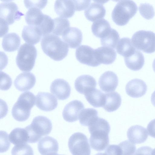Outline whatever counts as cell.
<instances>
[{
	"label": "cell",
	"instance_id": "cell-1",
	"mask_svg": "<svg viewBox=\"0 0 155 155\" xmlns=\"http://www.w3.org/2000/svg\"><path fill=\"white\" fill-rule=\"evenodd\" d=\"M41 48L48 56L55 61H60L67 55L69 47L58 36L53 34L43 36L41 41Z\"/></svg>",
	"mask_w": 155,
	"mask_h": 155
},
{
	"label": "cell",
	"instance_id": "cell-2",
	"mask_svg": "<svg viewBox=\"0 0 155 155\" xmlns=\"http://www.w3.org/2000/svg\"><path fill=\"white\" fill-rule=\"evenodd\" d=\"M52 127L51 122L47 117L42 116L35 117L31 124L25 128L28 134V143L38 142L42 136L49 134Z\"/></svg>",
	"mask_w": 155,
	"mask_h": 155
},
{
	"label": "cell",
	"instance_id": "cell-3",
	"mask_svg": "<svg viewBox=\"0 0 155 155\" xmlns=\"http://www.w3.org/2000/svg\"><path fill=\"white\" fill-rule=\"evenodd\" d=\"M137 7L132 0H123L118 2L112 13V18L117 25H126L137 11Z\"/></svg>",
	"mask_w": 155,
	"mask_h": 155
},
{
	"label": "cell",
	"instance_id": "cell-4",
	"mask_svg": "<svg viewBox=\"0 0 155 155\" xmlns=\"http://www.w3.org/2000/svg\"><path fill=\"white\" fill-rule=\"evenodd\" d=\"M37 55V50L35 46L24 44L18 51L16 58V64L21 71H30L35 65Z\"/></svg>",
	"mask_w": 155,
	"mask_h": 155
},
{
	"label": "cell",
	"instance_id": "cell-5",
	"mask_svg": "<svg viewBox=\"0 0 155 155\" xmlns=\"http://www.w3.org/2000/svg\"><path fill=\"white\" fill-rule=\"evenodd\" d=\"M131 41L137 49L148 54L155 51V33L152 31H138L134 34Z\"/></svg>",
	"mask_w": 155,
	"mask_h": 155
},
{
	"label": "cell",
	"instance_id": "cell-6",
	"mask_svg": "<svg viewBox=\"0 0 155 155\" xmlns=\"http://www.w3.org/2000/svg\"><path fill=\"white\" fill-rule=\"evenodd\" d=\"M69 150L73 155H89L91 148L86 136L80 132H76L71 135L68 141Z\"/></svg>",
	"mask_w": 155,
	"mask_h": 155
},
{
	"label": "cell",
	"instance_id": "cell-7",
	"mask_svg": "<svg viewBox=\"0 0 155 155\" xmlns=\"http://www.w3.org/2000/svg\"><path fill=\"white\" fill-rule=\"evenodd\" d=\"M34 105L28 98L19 96L12 108V115L16 120L24 121L29 117L31 109Z\"/></svg>",
	"mask_w": 155,
	"mask_h": 155
},
{
	"label": "cell",
	"instance_id": "cell-8",
	"mask_svg": "<svg viewBox=\"0 0 155 155\" xmlns=\"http://www.w3.org/2000/svg\"><path fill=\"white\" fill-rule=\"evenodd\" d=\"M0 8V20L8 25L13 24L24 15L19 11L17 5L13 2L1 3Z\"/></svg>",
	"mask_w": 155,
	"mask_h": 155
},
{
	"label": "cell",
	"instance_id": "cell-9",
	"mask_svg": "<svg viewBox=\"0 0 155 155\" xmlns=\"http://www.w3.org/2000/svg\"><path fill=\"white\" fill-rule=\"evenodd\" d=\"M75 56L80 63L88 66L95 67L101 64L97 61L95 50L86 45H81L76 50Z\"/></svg>",
	"mask_w": 155,
	"mask_h": 155
},
{
	"label": "cell",
	"instance_id": "cell-10",
	"mask_svg": "<svg viewBox=\"0 0 155 155\" xmlns=\"http://www.w3.org/2000/svg\"><path fill=\"white\" fill-rule=\"evenodd\" d=\"M84 108L83 104L78 100H73L65 106L62 112L64 119L69 122L77 121L81 111Z\"/></svg>",
	"mask_w": 155,
	"mask_h": 155
},
{
	"label": "cell",
	"instance_id": "cell-11",
	"mask_svg": "<svg viewBox=\"0 0 155 155\" xmlns=\"http://www.w3.org/2000/svg\"><path fill=\"white\" fill-rule=\"evenodd\" d=\"M35 104L40 110L45 111H50L55 109L57 107V99L50 93L39 92L36 97Z\"/></svg>",
	"mask_w": 155,
	"mask_h": 155
},
{
	"label": "cell",
	"instance_id": "cell-12",
	"mask_svg": "<svg viewBox=\"0 0 155 155\" xmlns=\"http://www.w3.org/2000/svg\"><path fill=\"white\" fill-rule=\"evenodd\" d=\"M50 90L58 100H61L68 99L71 93V88L69 83L61 79L54 80L50 86Z\"/></svg>",
	"mask_w": 155,
	"mask_h": 155
},
{
	"label": "cell",
	"instance_id": "cell-13",
	"mask_svg": "<svg viewBox=\"0 0 155 155\" xmlns=\"http://www.w3.org/2000/svg\"><path fill=\"white\" fill-rule=\"evenodd\" d=\"M118 84V79L114 72L108 71L104 72L100 77L98 84L100 89L105 92L114 91Z\"/></svg>",
	"mask_w": 155,
	"mask_h": 155
},
{
	"label": "cell",
	"instance_id": "cell-14",
	"mask_svg": "<svg viewBox=\"0 0 155 155\" xmlns=\"http://www.w3.org/2000/svg\"><path fill=\"white\" fill-rule=\"evenodd\" d=\"M128 95L133 98H138L143 96L147 90V86L143 80L134 79L129 81L125 87Z\"/></svg>",
	"mask_w": 155,
	"mask_h": 155
},
{
	"label": "cell",
	"instance_id": "cell-15",
	"mask_svg": "<svg viewBox=\"0 0 155 155\" xmlns=\"http://www.w3.org/2000/svg\"><path fill=\"white\" fill-rule=\"evenodd\" d=\"M64 41L69 48H75L81 43L83 39L81 31L76 27H69L62 35Z\"/></svg>",
	"mask_w": 155,
	"mask_h": 155
},
{
	"label": "cell",
	"instance_id": "cell-16",
	"mask_svg": "<svg viewBox=\"0 0 155 155\" xmlns=\"http://www.w3.org/2000/svg\"><path fill=\"white\" fill-rule=\"evenodd\" d=\"M38 149L41 155L58 154V143L54 138L46 136L40 140L38 144Z\"/></svg>",
	"mask_w": 155,
	"mask_h": 155
},
{
	"label": "cell",
	"instance_id": "cell-17",
	"mask_svg": "<svg viewBox=\"0 0 155 155\" xmlns=\"http://www.w3.org/2000/svg\"><path fill=\"white\" fill-rule=\"evenodd\" d=\"M36 78L31 72H23L16 78L14 81L15 88L18 91H24L30 90L35 85Z\"/></svg>",
	"mask_w": 155,
	"mask_h": 155
},
{
	"label": "cell",
	"instance_id": "cell-18",
	"mask_svg": "<svg viewBox=\"0 0 155 155\" xmlns=\"http://www.w3.org/2000/svg\"><path fill=\"white\" fill-rule=\"evenodd\" d=\"M97 82L95 78L89 75H83L78 77L74 82L76 90L84 94L89 91L95 88Z\"/></svg>",
	"mask_w": 155,
	"mask_h": 155
},
{
	"label": "cell",
	"instance_id": "cell-19",
	"mask_svg": "<svg viewBox=\"0 0 155 155\" xmlns=\"http://www.w3.org/2000/svg\"><path fill=\"white\" fill-rule=\"evenodd\" d=\"M54 9L59 16L64 18H71L76 11L74 5L71 0H56Z\"/></svg>",
	"mask_w": 155,
	"mask_h": 155
},
{
	"label": "cell",
	"instance_id": "cell-20",
	"mask_svg": "<svg viewBox=\"0 0 155 155\" xmlns=\"http://www.w3.org/2000/svg\"><path fill=\"white\" fill-rule=\"evenodd\" d=\"M129 140L134 144H140L145 142L148 137L146 129L143 127L135 125L130 127L127 132Z\"/></svg>",
	"mask_w": 155,
	"mask_h": 155
},
{
	"label": "cell",
	"instance_id": "cell-21",
	"mask_svg": "<svg viewBox=\"0 0 155 155\" xmlns=\"http://www.w3.org/2000/svg\"><path fill=\"white\" fill-rule=\"evenodd\" d=\"M95 50L97 60L100 64H111L116 59L117 53L113 48L103 46Z\"/></svg>",
	"mask_w": 155,
	"mask_h": 155
},
{
	"label": "cell",
	"instance_id": "cell-22",
	"mask_svg": "<svg viewBox=\"0 0 155 155\" xmlns=\"http://www.w3.org/2000/svg\"><path fill=\"white\" fill-rule=\"evenodd\" d=\"M43 35L37 26L29 25L25 26L22 30V37L26 43L35 45L39 42Z\"/></svg>",
	"mask_w": 155,
	"mask_h": 155
},
{
	"label": "cell",
	"instance_id": "cell-23",
	"mask_svg": "<svg viewBox=\"0 0 155 155\" xmlns=\"http://www.w3.org/2000/svg\"><path fill=\"white\" fill-rule=\"evenodd\" d=\"M104 7L99 3H92L84 12L85 16L89 21L94 22L103 18L106 14Z\"/></svg>",
	"mask_w": 155,
	"mask_h": 155
},
{
	"label": "cell",
	"instance_id": "cell-24",
	"mask_svg": "<svg viewBox=\"0 0 155 155\" xmlns=\"http://www.w3.org/2000/svg\"><path fill=\"white\" fill-rule=\"evenodd\" d=\"M126 65L130 69L137 71L141 69L144 64V58L141 52L136 49L130 56L124 58Z\"/></svg>",
	"mask_w": 155,
	"mask_h": 155
},
{
	"label": "cell",
	"instance_id": "cell-25",
	"mask_svg": "<svg viewBox=\"0 0 155 155\" xmlns=\"http://www.w3.org/2000/svg\"><path fill=\"white\" fill-rule=\"evenodd\" d=\"M84 95L88 103L94 107H103L105 104V94L99 89L96 88L92 89Z\"/></svg>",
	"mask_w": 155,
	"mask_h": 155
},
{
	"label": "cell",
	"instance_id": "cell-26",
	"mask_svg": "<svg viewBox=\"0 0 155 155\" xmlns=\"http://www.w3.org/2000/svg\"><path fill=\"white\" fill-rule=\"evenodd\" d=\"M89 142L92 149L97 151H102L104 150L109 144L108 134H91Z\"/></svg>",
	"mask_w": 155,
	"mask_h": 155
},
{
	"label": "cell",
	"instance_id": "cell-27",
	"mask_svg": "<svg viewBox=\"0 0 155 155\" xmlns=\"http://www.w3.org/2000/svg\"><path fill=\"white\" fill-rule=\"evenodd\" d=\"M105 101L103 107L108 112H112L117 110L120 106L121 103V98L120 95L116 92L105 94Z\"/></svg>",
	"mask_w": 155,
	"mask_h": 155
},
{
	"label": "cell",
	"instance_id": "cell-28",
	"mask_svg": "<svg viewBox=\"0 0 155 155\" xmlns=\"http://www.w3.org/2000/svg\"><path fill=\"white\" fill-rule=\"evenodd\" d=\"M21 43L20 37L15 33L7 34L3 38L2 41V46L6 51L11 52L17 50Z\"/></svg>",
	"mask_w": 155,
	"mask_h": 155
},
{
	"label": "cell",
	"instance_id": "cell-29",
	"mask_svg": "<svg viewBox=\"0 0 155 155\" xmlns=\"http://www.w3.org/2000/svg\"><path fill=\"white\" fill-rule=\"evenodd\" d=\"M111 28L109 23L104 18L94 21L91 27L92 32L94 35L101 38L108 34Z\"/></svg>",
	"mask_w": 155,
	"mask_h": 155
},
{
	"label": "cell",
	"instance_id": "cell-30",
	"mask_svg": "<svg viewBox=\"0 0 155 155\" xmlns=\"http://www.w3.org/2000/svg\"><path fill=\"white\" fill-rule=\"evenodd\" d=\"M116 48L117 53L124 58L132 54L136 50L131 40L128 38H123L119 40Z\"/></svg>",
	"mask_w": 155,
	"mask_h": 155
},
{
	"label": "cell",
	"instance_id": "cell-31",
	"mask_svg": "<svg viewBox=\"0 0 155 155\" xmlns=\"http://www.w3.org/2000/svg\"><path fill=\"white\" fill-rule=\"evenodd\" d=\"M9 140L15 145L27 143L28 140V134L25 128H16L9 134Z\"/></svg>",
	"mask_w": 155,
	"mask_h": 155
},
{
	"label": "cell",
	"instance_id": "cell-32",
	"mask_svg": "<svg viewBox=\"0 0 155 155\" xmlns=\"http://www.w3.org/2000/svg\"><path fill=\"white\" fill-rule=\"evenodd\" d=\"M45 14L39 9L32 8L29 9L25 15L26 22L29 25L38 26L42 21Z\"/></svg>",
	"mask_w": 155,
	"mask_h": 155
},
{
	"label": "cell",
	"instance_id": "cell-33",
	"mask_svg": "<svg viewBox=\"0 0 155 155\" xmlns=\"http://www.w3.org/2000/svg\"><path fill=\"white\" fill-rule=\"evenodd\" d=\"M97 111L93 108L83 109L79 115L80 124L84 126H88L95 119L98 117Z\"/></svg>",
	"mask_w": 155,
	"mask_h": 155
},
{
	"label": "cell",
	"instance_id": "cell-34",
	"mask_svg": "<svg viewBox=\"0 0 155 155\" xmlns=\"http://www.w3.org/2000/svg\"><path fill=\"white\" fill-rule=\"evenodd\" d=\"M120 40L118 32L115 29L111 28L110 31L105 36L101 38V44L103 46L114 49Z\"/></svg>",
	"mask_w": 155,
	"mask_h": 155
},
{
	"label": "cell",
	"instance_id": "cell-35",
	"mask_svg": "<svg viewBox=\"0 0 155 155\" xmlns=\"http://www.w3.org/2000/svg\"><path fill=\"white\" fill-rule=\"evenodd\" d=\"M54 27L52 34L57 36L62 35L65 31L70 27L68 20L61 17H57L54 19Z\"/></svg>",
	"mask_w": 155,
	"mask_h": 155
},
{
	"label": "cell",
	"instance_id": "cell-36",
	"mask_svg": "<svg viewBox=\"0 0 155 155\" xmlns=\"http://www.w3.org/2000/svg\"><path fill=\"white\" fill-rule=\"evenodd\" d=\"M37 27L40 30L43 36L52 33L54 27V19L49 16L45 14L41 23Z\"/></svg>",
	"mask_w": 155,
	"mask_h": 155
},
{
	"label": "cell",
	"instance_id": "cell-37",
	"mask_svg": "<svg viewBox=\"0 0 155 155\" xmlns=\"http://www.w3.org/2000/svg\"><path fill=\"white\" fill-rule=\"evenodd\" d=\"M12 155H33V151L31 147L27 143L15 145L11 151Z\"/></svg>",
	"mask_w": 155,
	"mask_h": 155
},
{
	"label": "cell",
	"instance_id": "cell-38",
	"mask_svg": "<svg viewBox=\"0 0 155 155\" xmlns=\"http://www.w3.org/2000/svg\"><path fill=\"white\" fill-rule=\"evenodd\" d=\"M119 146L120 155H133L135 153L136 147L134 143L126 140L120 143Z\"/></svg>",
	"mask_w": 155,
	"mask_h": 155
},
{
	"label": "cell",
	"instance_id": "cell-39",
	"mask_svg": "<svg viewBox=\"0 0 155 155\" xmlns=\"http://www.w3.org/2000/svg\"><path fill=\"white\" fill-rule=\"evenodd\" d=\"M139 9L140 14L147 19H151L154 16L155 12L153 8L149 4L141 3L140 4Z\"/></svg>",
	"mask_w": 155,
	"mask_h": 155
},
{
	"label": "cell",
	"instance_id": "cell-40",
	"mask_svg": "<svg viewBox=\"0 0 155 155\" xmlns=\"http://www.w3.org/2000/svg\"><path fill=\"white\" fill-rule=\"evenodd\" d=\"M24 2L28 9L35 8L41 9L46 5L48 0H24Z\"/></svg>",
	"mask_w": 155,
	"mask_h": 155
},
{
	"label": "cell",
	"instance_id": "cell-41",
	"mask_svg": "<svg viewBox=\"0 0 155 155\" xmlns=\"http://www.w3.org/2000/svg\"><path fill=\"white\" fill-rule=\"evenodd\" d=\"M7 133L4 131H0V152L4 153L7 151L9 149L11 143Z\"/></svg>",
	"mask_w": 155,
	"mask_h": 155
},
{
	"label": "cell",
	"instance_id": "cell-42",
	"mask_svg": "<svg viewBox=\"0 0 155 155\" xmlns=\"http://www.w3.org/2000/svg\"><path fill=\"white\" fill-rule=\"evenodd\" d=\"M0 89L3 91L8 90L12 84V80L10 77L6 73L1 71Z\"/></svg>",
	"mask_w": 155,
	"mask_h": 155
},
{
	"label": "cell",
	"instance_id": "cell-43",
	"mask_svg": "<svg viewBox=\"0 0 155 155\" xmlns=\"http://www.w3.org/2000/svg\"><path fill=\"white\" fill-rule=\"evenodd\" d=\"M75 7V10L80 11L87 8L90 5L91 0H71Z\"/></svg>",
	"mask_w": 155,
	"mask_h": 155
},
{
	"label": "cell",
	"instance_id": "cell-44",
	"mask_svg": "<svg viewBox=\"0 0 155 155\" xmlns=\"http://www.w3.org/2000/svg\"><path fill=\"white\" fill-rule=\"evenodd\" d=\"M105 153L108 155H120L119 146L114 144L109 145L105 150Z\"/></svg>",
	"mask_w": 155,
	"mask_h": 155
},
{
	"label": "cell",
	"instance_id": "cell-45",
	"mask_svg": "<svg viewBox=\"0 0 155 155\" xmlns=\"http://www.w3.org/2000/svg\"><path fill=\"white\" fill-rule=\"evenodd\" d=\"M147 129L149 135L155 138V119L151 120L149 123Z\"/></svg>",
	"mask_w": 155,
	"mask_h": 155
},
{
	"label": "cell",
	"instance_id": "cell-46",
	"mask_svg": "<svg viewBox=\"0 0 155 155\" xmlns=\"http://www.w3.org/2000/svg\"><path fill=\"white\" fill-rule=\"evenodd\" d=\"M0 24L1 37H2L8 32V26L7 24L1 20H0Z\"/></svg>",
	"mask_w": 155,
	"mask_h": 155
},
{
	"label": "cell",
	"instance_id": "cell-47",
	"mask_svg": "<svg viewBox=\"0 0 155 155\" xmlns=\"http://www.w3.org/2000/svg\"><path fill=\"white\" fill-rule=\"evenodd\" d=\"M151 101L153 105L155 107V91L152 94Z\"/></svg>",
	"mask_w": 155,
	"mask_h": 155
},
{
	"label": "cell",
	"instance_id": "cell-48",
	"mask_svg": "<svg viewBox=\"0 0 155 155\" xmlns=\"http://www.w3.org/2000/svg\"><path fill=\"white\" fill-rule=\"evenodd\" d=\"M109 0H93V1L98 3L104 4L107 2Z\"/></svg>",
	"mask_w": 155,
	"mask_h": 155
},
{
	"label": "cell",
	"instance_id": "cell-49",
	"mask_svg": "<svg viewBox=\"0 0 155 155\" xmlns=\"http://www.w3.org/2000/svg\"><path fill=\"white\" fill-rule=\"evenodd\" d=\"M152 66L153 70L154 72H155V59L154 60L153 64H152Z\"/></svg>",
	"mask_w": 155,
	"mask_h": 155
},
{
	"label": "cell",
	"instance_id": "cell-50",
	"mask_svg": "<svg viewBox=\"0 0 155 155\" xmlns=\"http://www.w3.org/2000/svg\"><path fill=\"white\" fill-rule=\"evenodd\" d=\"M151 154H155V148L152 150Z\"/></svg>",
	"mask_w": 155,
	"mask_h": 155
},
{
	"label": "cell",
	"instance_id": "cell-51",
	"mask_svg": "<svg viewBox=\"0 0 155 155\" xmlns=\"http://www.w3.org/2000/svg\"><path fill=\"white\" fill-rule=\"evenodd\" d=\"M12 0H1V1L3 2H8Z\"/></svg>",
	"mask_w": 155,
	"mask_h": 155
},
{
	"label": "cell",
	"instance_id": "cell-52",
	"mask_svg": "<svg viewBox=\"0 0 155 155\" xmlns=\"http://www.w3.org/2000/svg\"><path fill=\"white\" fill-rule=\"evenodd\" d=\"M113 1L115 2H117L121 0H112Z\"/></svg>",
	"mask_w": 155,
	"mask_h": 155
}]
</instances>
